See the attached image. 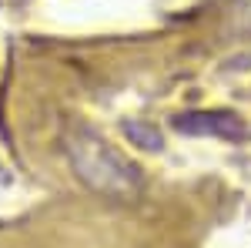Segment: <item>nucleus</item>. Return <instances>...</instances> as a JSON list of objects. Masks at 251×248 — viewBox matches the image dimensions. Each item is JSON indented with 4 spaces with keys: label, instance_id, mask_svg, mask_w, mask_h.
<instances>
[{
    "label": "nucleus",
    "instance_id": "2",
    "mask_svg": "<svg viewBox=\"0 0 251 248\" xmlns=\"http://www.w3.org/2000/svg\"><path fill=\"white\" fill-rule=\"evenodd\" d=\"M174 128L184 134H218V138H228V141H245L248 128L245 121L231 111H204V114H181L174 121Z\"/></svg>",
    "mask_w": 251,
    "mask_h": 248
},
{
    "label": "nucleus",
    "instance_id": "4",
    "mask_svg": "<svg viewBox=\"0 0 251 248\" xmlns=\"http://www.w3.org/2000/svg\"><path fill=\"white\" fill-rule=\"evenodd\" d=\"M124 134H127V138H134L141 148H151V151L161 148V134H157L151 124H134V121H127V124H124Z\"/></svg>",
    "mask_w": 251,
    "mask_h": 248
},
{
    "label": "nucleus",
    "instance_id": "1",
    "mask_svg": "<svg viewBox=\"0 0 251 248\" xmlns=\"http://www.w3.org/2000/svg\"><path fill=\"white\" fill-rule=\"evenodd\" d=\"M64 144H67L71 165H74V171L80 174L84 185H91L94 191L107 194V198H124V201L141 194L137 168L124 154H117L100 134L87 131V128H71Z\"/></svg>",
    "mask_w": 251,
    "mask_h": 248
},
{
    "label": "nucleus",
    "instance_id": "3",
    "mask_svg": "<svg viewBox=\"0 0 251 248\" xmlns=\"http://www.w3.org/2000/svg\"><path fill=\"white\" fill-rule=\"evenodd\" d=\"M228 30L238 37L251 34V0H231L228 7Z\"/></svg>",
    "mask_w": 251,
    "mask_h": 248
}]
</instances>
